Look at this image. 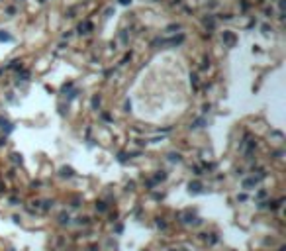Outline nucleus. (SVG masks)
I'll return each mask as SVG.
<instances>
[{
	"instance_id": "obj_1",
	"label": "nucleus",
	"mask_w": 286,
	"mask_h": 251,
	"mask_svg": "<svg viewBox=\"0 0 286 251\" xmlns=\"http://www.w3.org/2000/svg\"><path fill=\"white\" fill-rule=\"evenodd\" d=\"M190 190H200V185H190Z\"/></svg>"
}]
</instances>
